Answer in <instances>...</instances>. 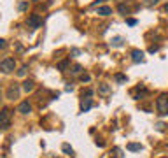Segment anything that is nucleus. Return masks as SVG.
Listing matches in <instances>:
<instances>
[{"instance_id":"25","label":"nucleus","mask_w":168,"mask_h":158,"mask_svg":"<svg viewBox=\"0 0 168 158\" xmlns=\"http://www.w3.org/2000/svg\"><path fill=\"white\" fill-rule=\"evenodd\" d=\"M91 95H93V90H89L88 88V90H86V97H91Z\"/></svg>"},{"instance_id":"22","label":"nucleus","mask_w":168,"mask_h":158,"mask_svg":"<svg viewBox=\"0 0 168 158\" xmlns=\"http://www.w3.org/2000/svg\"><path fill=\"white\" fill-rule=\"evenodd\" d=\"M18 74H20V76H25V74H26V67H21L20 70H18Z\"/></svg>"},{"instance_id":"1","label":"nucleus","mask_w":168,"mask_h":158,"mask_svg":"<svg viewBox=\"0 0 168 158\" xmlns=\"http://www.w3.org/2000/svg\"><path fill=\"white\" fill-rule=\"evenodd\" d=\"M156 107H158V113L161 116L168 114V95L166 93H163L158 100H156Z\"/></svg>"},{"instance_id":"6","label":"nucleus","mask_w":168,"mask_h":158,"mask_svg":"<svg viewBox=\"0 0 168 158\" xmlns=\"http://www.w3.org/2000/svg\"><path fill=\"white\" fill-rule=\"evenodd\" d=\"M91 107H93V100L88 98V97H86V98L82 97V100H81V111H82V113H86V111H89Z\"/></svg>"},{"instance_id":"24","label":"nucleus","mask_w":168,"mask_h":158,"mask_svg":"<svg viewBox=\"0 0 168 158\" xmlns=\"http://www.w3.org/2000/svg\"><path fill=\"white\" fill-rule=\"evenodd\" d=\"M5 46H7V44H5V41H4V39H0V49H4Z\"/></svg>"},{"instance_id":"23","label":"nucleus","mask_w":168,"mask_h":158,"mask_svg":"<svg viewBox=\"0 0 168 158\" xmlns=\"http://www.w3.org/2000/svg\"><path fill=\"white\" fill-rule=\"evenodd\" d=\"M159 48L158 46H151V48H149V53H154V51H158Z\"/></svg>"},{"instance_id":"26","label":"nucleus","mask_w":168,"mask_h":158,"mask_svg":"<svg viewBox=\"0 0 168 158\" xmlns=\"http://www.w3.org/2000/svg\"><path fill=\"white\" fill-rule=\"evenodd\" d=\"M102 2H105V0H96V2H95V5H96V4H102Z\"/></svg>"},{"instance_id":"29","label":"nucleus","mask_w":168,"mask_h":158,"mask_svg":"<svg viewBox=\"0 0 168 158\" xmlns=\"http://www.w3.org/2000/svg\"><path fill=\"white\" fill-rule=\"evenodd\" d=\"M0 97H2V91H0Z\"/></svg>"},{"instance_id":"11","label":"nucleus","mask_w":168,"mask_h":158,"mask_svg":"<svg viewBox=\"0 0 168 158\" xmlns=\"http://www.w3.org/2000/svg\"><path fill=\"white\" fill-rule=\"evenodd\" d=\"M121 153H123V151H121V147H114V149L110 151V158H123Z\"/></svg>"},{"instance_id":"7","label":"nucleus","mask_w":168,"mask_h":158,"mask_svg":"<svg viewBox=\"0 0 168 158\" xmlns=\"http://www.w3.org/2000/svg\"><path fill=\"white\" fill-rule=\"evenodd\" d=\"M18 113H21V114H28V113H32V105H30L28 100L21 102L20 107H18Z\"/></svg>"},{"instance_id":"21","label":"nucleus","mask_w":168,"mask_h":158,"mask_svg":"<svg viewBox=\"0 0 168 158\" xmlns=\"http://www.w3.org/2000/svg\"><path fill=\"white\" fill-rule=\"evenodd\" d=\"M126 23H128L130 26H133V25H137V20H133V18H130V20H126Z\"/></svg>"},{"instance_id":"8","label":"nucleus","mask_w":168,"mask_h":158,"mask_svg":"<svg viewBox=\"0 0 168 158\" xmlns=\"http://www.w3.org/2000/svg\"><path fill=\"white\" fill-rule=\"evenodd\" d=\"M131 60L135 63L142 62V60H144V53L140 51V49H133V51H131Z\"/></svg>"},{"instance_id":"9","label":"nucleus","mask_w":168,"mask_h":158,"mask_svg":"<svg viewBox=\"0 0 168 158\" xmlns=\"http://www.w3.org/2000/svg\"><path fill=\"white\" fill-rule=\"evenodd\" d=\"M128 151H142V144L140 142H130L128 146H126Z\"/></svg>"},{"instance_id":"16","label":"nucleus","mask_w":168,"mask_h":158,"mask_svg":"<svg viewBox=\"0 0 168 158\" xmlns=\"http://www.w3.org/2000/svg\"><path fill=\"white\" fill-rule=\"evenodd\" d=\"M61 149H63V153H67V155H72V153H74V149H72L69 144H63V146H61Z\"/></svg>"},{"instance_id":"2","label":"nucleus","mask_w":168,"mask_h":158,"mask_svg":"<svg viewBox=\"0 0 168 158\" xmlns=\"http://www.w3.org/2000/svg\"><path fill=\"white\" fill-rule=\"evenodd\" d=\"M14 67H16V62H14V58H4L2 62H0V70L4 74H9L14 70Z\"/></svg>"},{"instance_id":"18","label":"nucleus","mask_w":168,"mask_h":158,"mask_svg":"<svg viewBox=\"0 0 168 158\" xmlns=\"http://www.w3.org/2000/svg\"><path fill=\"white\" fill-rule=\"evenodd\" d=\"M89 79H91L89 74H81V81H82V83H89Z\"/></svg>"},{"instance_id":"20","label":"nucleus","mask_w":168,"mask_h":158,"mask_svg":"<svg viewBox=\"0 0 168 158\" xmlns=\"http://www.w3.org/2000/svg\"><path fill=\"white\" fill-rule=\"evenodd\" d=\"M67 65H69V60H65V62H61V63H60V65H58V69H60V70H63V69H65Z\"/></svg>"},{"instance_id":"28","label":"nucleus","mask_w":168,"mask_h":158,"mask_svg":"<svg viewBox=\"0 0 168 158\" xmlns=\"http://www.w3.org/2000/svg\"><path fill=\"white\" fill-rule=\"evenodd\" d=\"M33 2H39V0H33Z\"/></svg>"},{"instance_id":"12","label":"nucleus","mask_w":168,"mask_h":158,"mask_svg":"<svg viewBox=\"0 0 168 158\" xmlns=\"http://www.w3.org/2000/svg\"><path fill=\"white\" fill-rule=\"evenodd\" d=\"M33 86H35V83H33V81H25V83H23V90H25V91H32V90H33Z\"/></svg>"},{"instance_id":"14","label":"nucleus","mask_w":168,"mask_h":158,"mask_svg":"<svg viewBox=\"0 0 168 158\" xmlns=\"http://www.w3.org/2000/svg\"><path fill=\"white\" fill-rule=\"evenodd\" d=\"M112 46H116V48L123 46V37H116V39H112Z\"/></svg>"},{"instance_id":"19","label":"nucleus","mask_w":168,"mask_h":158,"mask_svg":"<svg viewBox=\"0 0 168 158\" xmlns=\"http://www.w3.org/2000/svg\"><path fill=\"white\" fill-rule=\"evenodd\" d=\"M144 4H145V5H149V7H151V5H156V4H158V0H145Z\"/></svg>"},{"instance_id":"5","label":"nucleus","mask_w":168,"mask_h":158,"mask_svg":"<svg viewBox=\"0 0 168 158\" xmlns=\"http://www.w3.org/2000/svg\"><path fill=\"white\" fill-rule=\"evenodd\" d=\"M18 95H20V88H18V84H11L9 90H7V98L14 100V98H18Z\"/></svg>"},{"instance_id":"27","label":"nucleus","mask_w":168,"mask_h":158,"mask_svg":"<svg viewBox=\"0 0 168 158\" xmlns=\"http://www.w3.org/2000/svg\"><path fill=\"white\" fill-rule=\"evenodd\" d=\"M165 11H166V12H168V4H166V5H165Z\"/></svg>"},{"instance_id":"10","label":"nucleus","mask_w":168,"mask_h":158,"mask_svg":"<svg viewBox=\"0 0 168 158\" xmlns=\"http://www.w3.org/2000/svg\"><path fill=\"white\" fill-rule=\"evenodd\" d=\"M98 93H102V95L110 93V86H109V84H100V86H98Z\"/></svg>"},{"instance_id":"3","label":"nucleus","mask_w":168,"mask_h":158,"mask_svg":"<svg viewBox=\"0 0 168 158\" xmlns=\"http://www.w3.org/2000/svg\"><path fill=\"white\" fill-rule=\"evenodd\" d=\"M9 126H11V111L9 109H4V111L0 113V128L5 130V128H9Z\"/></svg>"},{"instance_id":"15","label":"nucleus","mask_w":168,"mask_h":158,"mask_svg":"<svg viewBox=\"0 0 168 158\" xmlns=\"http://www.w3.org/2000/svg\"><path fill=\"white\" fill-rule=\"evenodd\" d=\"M81 70H82V67H81V65H74L70 72L74 74V76H77V74H81Z\"/></svg>"},{"instance_id":"13","label":"nucleus","mask_w":168,"mask_h":158,"mask_svg":"<svg viewBox=\"0 0 168 158\" xmlns=\"http://www.w3.org/2000/svg\"><path fill=\"white\" fill-rule=\"evenodd\" d=\"M98 14H100V16H109V14H112V9H110V7H107V5H105V7H100V9H98Z\"/></svg>"},{"instance_id":"17","label":"nucleus","mask_w":168,"mask_h":158,"mask_svg":"<svg viewBox=\"0 0 168 158\" xmlns=\"http://www.w3.org/2000/svg\"><path fill=\"white\" fill-rule=\"evenodd\" d=\"M116 81H118V83H126V81H128V77H126V76H123V74H118V76H116Z\"/></svg>"},{"instance_id":"4","label":"nucleus","mask_w":168,"mask_h":158,"mask_svg":"<svg viewBox=\"0 0 168 158\" xmlns=\"http://www.w3.org/2000/svg\"><path fill=\"white\" fill-rule=\"evenodd\" d=\"M26 25H28V28L35 30V28H39L40 26V18L37 16V14H30L28 20H26Z\"/></svg>"}]
</instances>
